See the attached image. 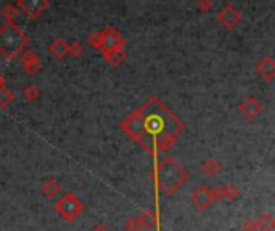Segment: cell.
Segmentation results:
<instances>
[{"label": "cell", "mask_w": 275, "mask_h": 231, "mask_svg": "<svg viewBox=\"0 0 275 231\" xmlns=\"http://www.w3.org/2000/svg\"><path fill=\"white\" fill-rule=\"evenodd\" d=\"M50 50H52V53L55 55V57H58V58H61V57H65V55H68L69 52H71V49L63 42V41H57L55 42L52 47H50Z\"/></svg>", "instance_id": "17"}, {"label": "cell", "mask_w": 275, "mask_h": 231, "mask_svg": "<svg viewBox=\"0 0 275 231\" xmlns=\"http://www.w3.org/2000/svg\"><path fill=\"white\" fill-rule=\"evenodd\" d=\"M256 71H257V76L261 79H264V81H267V82L272 81L273 76H275V63H273V60L270 57L264 58L257 65Z\"/></svg>", "instance_id": "9"}, {"label": "cell", "mask_w": 275, "mask_h": 231, "mask_svg": "<svg viewBox=\"0 0 275 231\" xmlns=\"http://www.w3.org/2000/svg\"><path fill=\"white\" fill-rule=\"evenodd\" d=\"M28 45V37L23 31L13 25V23H5L0 28V55L7 60H12L25 50Z\"/></svg>", "instance_id": "3"}, {"label": "cell", "mask_w": 275, "mask_h": 231, "mask_svg": "<svg viewBox=\"0 0 275 231\" xmlns=\"http://www.w3.org/2000/svg\"><path fill=\"white\" fill-rule=\"evenodd\" d=\"M190 201H192V204H193V207L196 210H206L208 207L214 202L213 194H211V188L206 186V185L198 186L192 193Z\"/></svg>", "instance_id": "6"}, {"label": "cell", "mask_w": 275, "mask_h": 231, "mask_svg": "<svg viewBox=\"0 0 275 231\" xmlns=\"http://www.w3.org/2000/svg\"><path fill=\"white\" fill-rule=\"evenodd\" d=\"M92 231H109V229H108V226L103 225V223H98V225H95L92 228Z\"/></svg>", "instance_id": "23"}, {"label": "cell", "mask_w": 275, "mask_h": 231, "mask_svg": "<svg viewBox=\"0 0 275 231\" xmlns=\"http://www.w3.org/2000/svg\"><path fill=\"white\" fill-rule=\"evenodd\" d=\"M211 194H213L214 201H221V199H225V185H216L211 188Z\"/></svg>", "instance_id": "20"}, {"label": "cell", "mask_w": 275, "mask_h": 231, "mask_svg": "<svg viewBox=\"0 0 275 231\" xmlns=\"http://www.w3.org/2000/svg\"><path fill=\"white\" fill-rule=\"evenodd\" d=\"M84 210V204L81 197L74 193H66L55 205V212H57L63 220L73 221L76 220Z\"/></svg>", "instance_id": "4"}, {"label": "cell", "mask_w": 275, "mask_h": 231, "mask_svg": "<svg viewBox=\"0 0 275 231\" xmlns=\"http://www.w3.org/2000/svg\"><path fill=\"white\" fill-rule=\"evenodd\" d=\"M20 7L28 17H39L47 7V0H20Z\"/></svg>", "instance_id": "8"}, {"label": "cell", "mask_w": 275, "mask_h": 231, "mask_svg": "<svg viewBox=\"0 0 275 231\" xmlns=\"http://www.w3.org/2000/svg\"><path fill=\"white\" fill-rule=\"evenodd\" d=\"M201 170L204 172L206 177H216L217 173L222 172V164L219 162V161H216V159L209 157V159H206V161L201 164Z\"/></svg>", "instance_id": "11"}, {"label": "cell", "mask_w": 275, "mask_h": 231, "mask_svg": "<svg viewBox=\"0 0 275 231\" xmlns=\"http://www.w3.org/2000/svg\"><path fill=\"white\" fill-rule=\"evenodd\" d=\"M41 191H42V194H44L45 197L52 199V197H57V194L61 193V185H60V183H58L57 180H55V178H49V180H45V181L42 183Z\"/></svg>", "instance_id": "10"}, {"label": "cell", "mask_w": 275, "mask_h": 231, "mask_svg": "<svg viewBox=\"0 0 275 231\" xmlns=\"http://www.w3.org/2000/svg\"><path fill=\"white\" fill-rule=\"evenodd\" d=\"M124 229L125 231H140V229H144L142 223H140V220H139V215H135V217H129L127 220H125Z\"/></svg>", "instance_id": "18"}, {"label": "cell", "mask_w": 275, "mask_h": 231, "mask_svg": "<svg viewBox=\"0 0 275 231\" xmlns=\"http://www.w3.org/2000/svg\"><path fill=\"white\" fill-rule=\"evenodd\" d=\"M23 95H25V98L28 100V101H34V100H37L39 98V90H37V87H34V85H28L26 89H25V92H23Z\"/></svg>", "instance_id": "19"}, {"label": "cell", "mask_w": 275, "mask_h": 231, "mask_svg": "<svg viewBox=\"0 0 275 231\" xmlns=\"http://www.w3.org/2000/svg\"><path fill=\"white\" fill-rule=\"evenodd\" d=\"M240 113L248 117V119H254L257 117L259 114H261V111H262V106H261V103H259L256 98H246V100H243L240 103Z\"/></svg>", "instance_id": "7"}, {"label": "cell", "mask_w": 275, "mask_h": 231, "mask_svg": "<svg viewBox=\"0 0 275 231\" xmlns=\"http://www.w3.org/2000/svg\"><path fill=\"white\" fill-rule=\"evenodd\" d=\"M240 196V189L235 185H225V199H237Z\"/></svg>", "instance_id": "21"}, {"label": "cell", "mask_w": 275, "mask_h": 231, "mask_svg": "<svg viewBox=\"0 0 275 231\" xmlns=\"http://www.w3.org/2000/svg\"><path fill=\"white\" fill-rule=\"evenodd\" d=\"M23 66H25V69L28 71L29 74H36L39 71V60L34 53H28L25 58H23Z\"/></svg>", "instance_id": "15"}, {"label": "cell", "mask_w": 275, "mask_h": 231, "mask_svg": "<svg viewBox=\"0 0 275 231\" xmlns=\"http://www.w3.org/2000/svg\"><path fill=\"white\" fill-rule=\"evenodd\" d=\"M241 231H257V223H256V220L248 218V220L243 221L241 223Z\"/></svg>", "instance_id": "22"}, {"label": "cell", "mask_w": 275, "mask_h": 231, "mask_svg": "<svg viewBox=\"0 0 275 231\" xmlns=\"http://www.w3.org/2000/svg\"><path fill=\"white\" fill-rule=\"evenodd\" d=\"M92 45L100 49L103 53H106L116 49H122L124 39L119 34H116L113 29H105L92 39Z\"/></svg>", "instance_id": "5"}, {"label": "cell", "mask_w": 275, "mask_h": 231, "mask_svg": "<svg viewBox=\"0 0 275 231\" xmlns=\"http://www.w3.org/2000/svg\"><path fill=\"white\" fill-rule=\"evenodd\" d=\"M139 220L142 223V228H155L158 223V215H156V210L147 209L139 215Z\"/></svg>", "instance_id": "12"}, {"label": "cell", "mask_w": 275, "mask_h": 231, "mask_svg": "<svg viewBox=\"0 0 275 231\" xmlns=\"http://www.w3.org/2000/svg\"><path fill=\"white\" fill-rule=\"evenodd\" d=\"M153 180L156 191H161L166 196L176 194L188 180V172L180 165L174 157L168 156L163 162H156L153 169Z\"/></svg>", "instance_id": "2"}, {"label": "cell", "mask_w": 275, "mask_h": 231, "mask_svg": "<svg viewBox=\"0 0 275 231\" xmlns=\"http://www.w3.org/2000/svg\"><path fill=\"white\" fill-rule=\"evenodd\" d=\"M257 223V231H273L275 229V220L272 217V213L265 212L261 217L256 218Z\"/></svg>", "instance_id": "13"}, {"label": "cell", "mask_w": 275, "mask_h": 231, "mask_svg": "<svg viewBox=\"0 0 275 231\" xmlns=\"http://www.w3.org/2000/svg\"><path fill=\"white\" fill-rule=\"evenodd\" d=\"M2 85H5V82H4V77L0 76V87H2Z\"/></svg>", "instance_id": "24"}, {"label": "cell", "mask_w": 275, "mask_h": 231, "mask_svg": "<svg viewBox=\"0 0 275 231\" xmlns=\"http://www.w3.org/2000/svg\"><path fill=\"white\" fill-rule=\"evenodd\" d=\"M184 129V122L158 98L148 100L121 122V130L142 145L153 157L169 151Z\"/></svg>", "instance_id": "1"}, {"label": "cell", "mask_w": 275, "mask_h": 231, "mask_svg": "<svg viewBox=\"0 0 275 231\" xmlns=\"http://www.w3.org/2000/svg\"><path fill=\"white\" fill-rule=\"evenodd\" d=\"M105 58L111 66H119L125 60V53H124L122 49H116V50H111V52H106Z\"/></svg>", "instance_id": "14"}, {"label": "cell", "mask_w": 275, "mask_h": 231, "mask_svg": "<svg viewBox=\"0 0 275 231\" xmlns=\"http://www.w3.org/2000/svg\"><path fill=\"white\" fill-rule=\"evenodd\" d=\"M13 100H15V97L9 87L7 85L0 87V108H9L13 103Z\"/></svg>", "instance_id": "16"}]
</instances>
